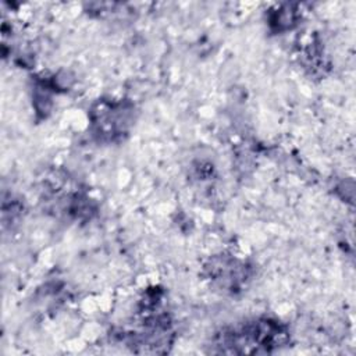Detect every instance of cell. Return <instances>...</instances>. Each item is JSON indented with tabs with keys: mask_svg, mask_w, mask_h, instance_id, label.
<instances>
[{
	"mask_svg": "<svg viewBox=\"0 0 356 356\" xmlns=\"http://www.w3.org/2000/svg\"><path fill=\"white\" fill-rule=\"evenodd\" d=\"M286 328L275 320L261 318L218 334L217 345L224 353H268L288 343Z\"/></svg>",
	"mask_w": 356,
	"mask_h": 356,
	"instance_id": "6da1fadb",
	"label": "cell"
}]
</instances>
